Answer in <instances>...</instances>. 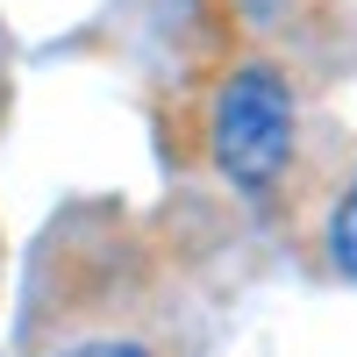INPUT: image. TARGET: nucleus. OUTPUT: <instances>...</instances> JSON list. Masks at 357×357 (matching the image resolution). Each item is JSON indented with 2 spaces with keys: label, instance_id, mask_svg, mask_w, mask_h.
<instances>
[{
  "label": "nucleus",
  "instance_id": "nucleus-1",
  "mask_svg": "<svg viewBox=\"0 0 357 357\" xmlns=\"http://www.w3.org/2000/svg\"><path fill=\"white\" fill-rule=\"evenodd\" d=\"M293 158V93L272 65H243L215 100V165L243 193H264Z\"/></svg>",
  "mask_w": 357,
  "mask_h": 357
},
{
  "label": "nucleus",
  "instance_id": "nucleus-2",
  "mask_svg": "<svg viewBox=\"0 0 357 357\" xmlns=\"http://www.w3.org/2000/svg\"><path fill=\"white\" fill-rule=\"evenodd\" d=\"M329 250H336V264L357 279V178H350V193H343V207H336V229H329Z\"/></svg>",
  "mask_w": 357,
  "mask_h": 357
},
{
  "label": "nucleus",
  "instance_id": "nucleus-3",
  "mask_svg": "<svg viewBox=\"0 0 357 357\" xmlns=\"http://www.w3.org/2000/svg\"><path fill=\"white\" fill-rule=\"evenodd\" d=\"M57 357H158L143 336H86V343H65Z\"/></svg>",
  "mask_w": 357,
  "mask_h": 357
}]
</instances>
